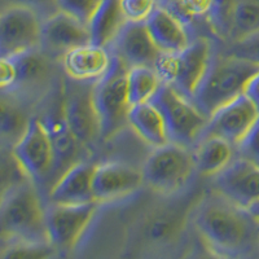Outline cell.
<instances>
[{"instance_id": "cb8c5ba5", "label": "cell", "mask_w": 259, "mask_h": 259, "mask_svg": "<svg viewBox=\"0 0 259 259\" xmlns=\"http://www.w3.org/2000/svg\"><path fill=\"white\" fill-rule=\"evenodd\" d=\"M47 57L40 48H34L9 57L16 68V82L9 92L31 90L45 82L50 74Z\"/></svg>"}, {"instance_id": "5bb4252c", "label": "cell", "mask_w": 259, "mask_h": 259, "mask_svg": "<svg viewBox=\"0 0 259 259\" xmlns=\"http://www.w3.org/2000/svg\"><path fill=\"white\" fill-rule=\"evenodd\" d=\"M214 187L219 194L247 207L259 200V167L239 157L215 175Z\"/></svg>"}, {"instance_id": "7a4b0ae2", "label": "cell", "mask_w": 259, "mask_h": 259, "mask_svg": "<svg viewBox=\"0 0 259 259\" xmlns=\"http://www.w3.org/2000/svg\"><path fill=\"white\" fill-rule=\"evenodd\" d=\"M259 70V64L232 55L212 57L192 101L207 118L224 104L244 94L247 82Z\"/></svg>"}, {"instance_id": "d6a6232c", "label": "cell", "mask_w": 259, "mask_h": 259, "mask_svg": "<svg viewBox=\"0 0 259 259\" xmlns=\"http://www.w3.org/2000/svg\"><path fill=\"white\" fill-rule=\"evenodd\" d=\"M228 55L259 64V31L233 41L228 50Z\"/></svg>"}, {"instance_id": "52a82bcc", "label": "cell", "mask_w": 259, "mask_h": 259, "mask_svg": "<svg viewBox=\"0 0 259 259\" xmlns=\"http://www.w3.org/2000/svg\"><path fill=\"white\" fill-rule=\"evenodd\" d=\"M196 171L193 150L186 145L167 143L154 148L143 167L147 184L162 193H174L186 186Z\"/></svg>"}, {"instance_id": "6da1fadb", "label": "cell", "mask_w": 259, "mask_h": 259, "mask_svg": "<svg viewBox=\"0 0 259 259\" xmlns=\"http://www.w3.org/2000/svg\"><path fill=\"white\" fill-rule=\"evenodd\" d=\"M194 223L207 246L219 255H241L251 250L259 240L258 219L246 207L222 194L201 205Z\"/></svg>"}, {"instance_id": "3957f363", "label": "cell", "mask_w": 259, "mask_h": 259, "mask_svg": "<svg viewBox=\"0 0 259 259\" xmlns=\"http://www.w3.org/2000/svg\"><path fill=\"white\" fill-rule=\"evenodd\" d=\"M34 183H20L4 192L2 201V235L11 241L50 242L47 209L41 203Z\"/></svg>"}, {"instance_id": "1f68e13d", "label": "cell", "mask_w": 259, "mask_h": 259, "mask_svg": "<svg viewBox=\"0 0 259 259\" xmlns=\"http://www.w3.org/2000/svg\"><path fill=\"white\" fill-rule=\"evenodd\" d=\"M127 21L145 22L158 7L157 0H121Z\"/></svg>"}, {"instance_id": "4dcf8cb0", "label": "cell", "mask_w": 259, "mask_h": 259, "mask_svg": "<svg viewBox=\"0 0 259 259\" xmlns=\"http://www.w3.org/2000/svg\"><path fill=\"white\" fill-rule=\"evenodd\" d=\"M236 149L240 158L259 167V117L244 138L236 144Z\"/></svg>"}, {"instance_id": "f1b7e54d", "label": "cell", "mask_w": 259, "mask_h": 259, "mask_svg": "<svg viewBox=\"0 0 259 259\" xmlns=\"http://www.w3.org/2000/svg\"><path fill=\"white\" fill-rule=\"evenodd\" d=\"M103 0H57V8L89 26Z\"/></svg>"}, {"instance_id": "d4e9b609", "label": "cell", "mask_w": 259, "mask_h": 259, "mask_svg": "<svg viewBox=\"0 0 259 259\" xmlns=\"http://www.w3.org/2000/svg\"><path fill=\"white\" fill-rule=\"evenodd\" d=\"M259 31V0H231L227 34L233 41Z\"/></svg>"}, {"instance_id": "d590c367", "label": "cell", "mask_w": 259, "mask_h": 259, "mask_svg": "<svg viewBox=\"0 0 259 259\" xmlns=\"http://www.w3.org/2000/svg\"><path fill=\"white\" fill-rule=\"evenodd\" d=\"M246 209L251 212V215H254V217L259 221V200L255 201V202H253L251 205H249Z\"/></svg>"}, {"instance_id": "2e32d148", "label": "cell", "mask_w": 259, "mask_h": 259, "mask_svg": "<svg viewBox=\"0 0 259 259\" xmlns=\"http://www.w3.org/2000/svg\"><path fill=\"white\" fill-rule=\"evenodd\" d=\"M114 55L128 68L149 66L154 68L161 51L150 36L145 22L127 21L113 45Z\"/></svg>"}, {"instance_id": "ba28073f", "label": "cell", "mask_w": 259, "mask_h": 259, "mask_svg": "<svg viewBox=\"0 0 259 259\" xmlns=\"http://www.w3.org/2000/svg\"><path fill=\"white\" fill-rule=\"evenodd\" d=\"M12 154L26 177L35 186L43 187L52 180L55 153L51 136L41 119H30L24 135L13 145Z\"/></svg>"}, {"instance_id": "603a6c76", "label": "cell", "mask_w": 259, "mask_h": 259, "mask_svg": "<svg viewBox=\"0 0 259 259\" xmlns=\"http://www.w3.org/2000/svg\"><path fill=\"white\" fill-rule=\"evenodd\" d=\"M233 148L230 142L217 136L200 139L193 150L196 171L203 177H215L235 159Z\"/></svg>"}, {"instance_id": "9a60e30c", "label": "cell", "mask_w": 259, "mask_h": 259, "mask_svg": "<svg viewBox=\"0 0 259 259\" xmlns=\"http://www.w3.org/2000/svg\"><path fill=\"white\" fill-rule=\"evenodd\" d=\"M143 170L118 162L96 165L94 175V196L97 202L122 198L138 191L144 183Z\"/></svg>"}, {"instance_id": "7c38bea8", "label": "cell", "mask_w": 259, "mask_h": 259, "mask_svg": "<svg viewBox=\"0 0 259 259\" xmlns=\"http://www.w3.org/2000/svg\"><path fill=\"white\" fill-rule=\"evenodd\" d=\"M258 117L259 112L255 105L242 94L210 115L200 139L217 136L236 147Z\"/></svg>"}, {"instance_id": "30bf717a", "label": "cell", "mask_w": 259, "mask_h": 259, "mask_svg": "<svg viewBox=\"0 0 259 259\" xmlns=\"http://www.w3.org/2000/svg\"><path fill=\"white\" fill-rule=\"evenodd\" d=\"M43 18L25 7H3L0 18V52L11 57L40 47Z\"/></svg>"}, {"instance_id": "9c48e42d", "label": "cell", "mask_w": 259, "mask_h": 259, "mask_svg": "<svg viewBox=\"0 0 259 259\" xmlns=\"http://www.w3.org/2000/svg\"><path fill=\"white\" fill-rule=\"evenodd\" d=\"M95 82L70 78L64 89V118L82 147H90L101 138L100 121L94 101Z\"/></svg>"}, {"instance_id": "83f0119b", "label": "cell", "mask_w": 259, "mask_h": 259, "mask_svg": "<svg viewBox=\"0 0 259 259\" xmlns=\"http://www.w3.org/2000/svg\"><path fill=\"white\" fill-rule=\"evenodd\" d=\"M56 247L51 242L35 244V242L11 241L9 246L4 249L3 258H47L53 254Z\"/></svg>"}, {"instance_id": "d6986e66", "label": "cell", "mask_w": 259, "mask_h": 259, "mask_svg": "<svg viewBox=\"0 0 259 259\" xmlns=\"http://www.w3.org/2000/svg\"><path fill=\"white\" fill-rule=\"evenodd\" d=\"M145 25L161 52H179L192 41L184 20L163 7H157Z\"/></svg>"}, {"instance_id": "484cf974", "label": "cell", "mask_w": 259, "mask_h": 259, "mask_svg": "<svg viewBox=\"0 0 259 259\" xmlns=\"http://www.w3.org/2000/svg\"><path fill=\"white\" fill-rule=\"evenodd\" d=\"M162 79L154 68L133 66L127 73V90L131 106L147 103L157 94L162 85Z\"/></svg>"}, {"instance_id": "ffe728a7", "label": "cell", "mask_w": 259, "mask_h": 259, "mask_svg": "<svg viewBox=\"0 0 259 259\" xmlns=\"http://www.w3.org/2000/svg\"><path fill=\"white\" fill-rule=\"evenodd\" d=\"M41 121L47 127L51 142H52L53 153H55L53 177H56L57 180L65 171L75 163V157L79 150L80 143L69 128L64 118V112L60 117L59 115H46Z\"/></svg>"}, {"instance_id": "f546056e", "label": "cell", "mask_w": 259, "mask_h": 259, "mask_svg": "<svg viewBox=\"0 0 259 259\" xmlns=\"http://www.w3.org/2000/svg\"><path fill=\"white\" fill-rule=\"evenodd\" d=\"M178 230L177 217L170 214L158 215L150 221L147 228L148 240L152 242H166L175 235Z\"/></svg>"}, {"instance_id": "44dd1931", "label": "cell", "mask_w": 259, "mask_h": 259, "mask_svg": "<svg viewBox=\"0 0 259 259\" xmlns=\"http://www.w3.org/2000/svg\"><path fill=\"white\" fill-rule=\"evenodd\" d=\"M128 124L136 135L150 147L158 148L170 143L165 119L152 101L131 106Z\"/></svg>"}, {"instance_id": "7402d4cb", "label": "cell", "mask_w": 259, "mask_h": 259, "mask_svg": "<svg viewBox=\"0 0 259 259\" xmlns=\"http://www.w3.org/2000/svg\"><path fill=\"white\" fill-rule=\"evenodd\" d=\"M126 22L121 0H103L89 25L91 43L109 48Z\"/></svg>"}, {"instance_id": "836d02e7", "label": "cell", "mask_w": 259, "mask_h": 259, "mask_svg": "<svg viewBox=\"0 0 259 259\" xmlns=\"http://www.w3.org/2000/svg\"><path fill=\"white\" fill-rule=\"evenodd\" d=\"M3 7H25L35 11L43 20L52 16L59 11L57 8V0H2Z\"/></svg>"}, {"instance_id": "277c9868", "label": "cell", "mask_w": 259, "mask_h": 259, "mask_svg": "<svg viewBox=\"0 0 259 259\" xmlns=\"http://www.w3.org/2000/svg\"><path fill=\"white\" fill-rule=\"evenodd\" d=\"M214 57L211 45L206 39H194L179 52H161L154 69L162 82L174 87L192 100Z\"/></svg>"}, {"instance_id": "e0dca14e", "label": "cell", "mask_w": 259, "mask_h": 259, "mask_svg": "<svg viewBox=\"0 0 259 259\" xmlns=\"http://www.w3.org/2000/svg\"><path fill=\"white\" fill-rule=\"evenodd\" d=\"M95 168L96 165L87 162L74 163L51 187L48 196L51 203L79 205L96 201L94 196Z\"/></svg>"}, {"instance_id": "8fae6325", "label": "cell", "mask_w": 259, "mask_h": 259, "mask_svg": "<svg viewBox=\"0 0 259 259\" xmlns=\"http://www.w3.org/2000/svg\"><path fill=\"white\" fill-rule=\"evenodd\" d=\"M97 201L79 205L51 203L47 207V231L56 250L75 246L96 211Z\"/></svg>"}, {"instance_id": "8992f818", "label": "cell", "mask_w": 259, "mask_h": 259, "mask_svg": "<svg viewBox=\"0 0 259 259\" xmlns=\"http://www.w3.org/2000/svg\"><path fill=\"white\" fill-rule=\"evenodd\" d=\"M150 101L165 119L171 143L186 147L197 144L209 118L200 112L193 101L166 83H162Z\"/></svg>"}, {"instance_id": "e575fe53", "label": "cell", "mask_w": 259, "mask_h": 259, "mask_svg": "<svg viewBox=\"0 0 259 259\" xmlns=\"http://www.w3.org/2000/svg\"><path fill=\"white\" fill-rule=\"evenodd\" d=\"M244 94L255 105V108L259 112V70L249 79L244 90Z\"/></svg>"}, {"instance_id": "ac0fdd59", "label": "cell", "mask_w": 259, "mask_h": 259, "mask_svg": "<svg viewBox=\"0 0 259 259\" xmlns=\"http://www.w3.org/2000/svg\"><path fill=\"white\" fill-rule=\"evenodd\" d=\"M112 60L113 53L108 51V47L87 43L65 53L61 61L69 78L95 82L108 71Z\"/></svg>"}, {"instance_id": "4316f807", "label": "cell", "mask_w": 259, "mask_h": 259, "mask_svg": "<svg viewBox=\"0 0 259 259\" xmlns=\"http://www.w3.org/2000/svg\"><path fill=\"white\" fill-rule=\"evenodd\" d=\"M30 119L25 117V113L12 103H7L6 100L2 104V135L3 139H8L13 145L24 135L27 128Z\"/></svg>"}, {"instance_id": "4fadbf2b", "label": "cell", "mask_w": 259, "mask_h": 259, "mask_svg": "<svg viewBox=\"0 0 259 259\" xmlns=\"http://www.w3.org/2000/svg\"><path fill=\"white\" fill-rule=\"evenodd\" d=\"M87 43H91L89 26L71 16L57 11L43 20L39 48L48 57L62 59L66 52Z\"/></svg>"}, {"instance_id": "5b68a950", "label": "cell", "mask_w": 259, "mask_h": 259, "mask_svg": "<svg viewBox=\"0 0 259 259\" xmlns=\"http://www.w3.org/2000/svg\"><path fill=\"white\" fill-rule=\"evenodd\" d=\"M128 66L113 53L109 69L95 82L94 101L100 121L101 138L108 139L128 123L131 104L127 90Z\"/></svg>"}]
</instances>
